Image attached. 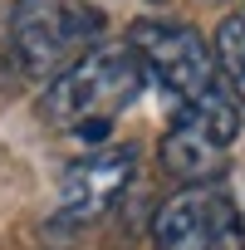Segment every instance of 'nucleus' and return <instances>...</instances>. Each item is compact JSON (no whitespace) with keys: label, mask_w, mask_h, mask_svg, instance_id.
Returning <instances> with one entry per match:
<instances>
[{"label":"nucleus","mask_w":245,"mask_h":250,"mask_svg":"<svg viewBox=\"0 0 245 250\" xmlns=\"http://www.w3.org/2000/svg\"><path fill=\"white\" fill-rule=\"evenodd\" d=\"M147 83V69L133 44H93L69 74H59L44 98L40 118L54 128H83V123H108L118 108H128Z\"/></svg>","instance_id":"1"},{"label":"nucleus","mask_w":245,"mask_h":250,"mask_svg":"<svg viewBox=\"0 0 245 250\" xmlns=\"http://www.w3.org/2000/svg\"><path fill=\"white\" fill-rule=\"evenodd\" d=\"M103 35V15L79 0H20L10 15V44L30 79L54 83Z\"/></svg>","instance_id":"2"},{"label":"nucleus","mask_w":245,"mask_h":250,"mask_svg":"<svg viewBox=\"0 0 245 250\" xmlns=\"http://www.w3.org/2000/svg\"><path fill=\"white\" fill-rule=\"evenodd\" d=\"M128 44L138 49L143 69L182 103H201L206 93L221 88V74H216V49L191 30V25H177V20H138Z\"/></svg>","instance_id":"3"},{"label":"nucleus","mask_w":245,"mask_h":250,"mask_svg":"<svg viewBox=\"0 0 245 250\" xmlns=\"http://www.w3.org/2000/svg\"><path fill=\"white\" fill-rule=\"evenodd\" d=\"M133 167H138V147H103V152H88V157L69 162V172L59 182V206H54L49 235L54 230H79V226L98 221L122 191H128Z\"/></svg>","instance_id":"4"},{"label":"nucleus","mask_w":245,"mask_h":250,"mask_svg":"<svg viewBox=\"0 0 245 250\" xmlns=\"http://www.w3.org/2000/svg\"><path fill=\"white\" fill-rule=\"evenodd\" d=\"M221 143L211 138V133H201L191 118H177L172 123V133L162 138V172L167 177H177L182 187H211L216 177H221Z\"/></svg>","instance_id":"5"},{"label":"nucleus","mask_w":245,"mask_h":250,"mask_svg":"<svg viewBox=\"0 0 245 250\" xmlns=\"http://www.w3.org/2000/svg\"><path fill=\"white\" fill-rule=\"evenodd\" d=\"M211 49H216V74H221V83H225L230 98L245 108V15L221 20Z\"/></svg>","instance_id":"6"},{"label":"nucleus","mask_w":245,"mask_h":250,"mask_svg":"<svg viewBox=\"0 0 245 250\" xmlns=\"http://www.w3.org/2000/svg\"><path fill=\"white\" fill-rule=\"evenodd\" d=\"M182 118H191L201 133H211L221 147H230L235 138H240V103L230 98V88L221 83L216 93H206L201 103H191V108H182Z\"/></svg>","instance_id":"7"},{"label":"nucleus","mask_w":245,"mask_h":250,"mask_svg":"<svg viewBox=\"0 0 245 250\" xmlns=\"http://www.w3.org/2000/svg\"><path fill=\"white\" fill-rule=\"evenodd\" d=\"M152 5H157V0H152Z\"/></svg>","instance_id":"8"}]
</instances>
